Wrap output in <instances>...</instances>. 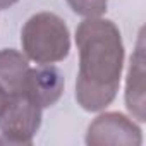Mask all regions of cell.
<instances>
[{
  "instance_id": "1",
  "label": "cell",
  "mask_w": 146,
  "mask_h": 146,
  "mask_svg": "<svg viewBox=\"0 0 146 146\" xmlns=\"http://www.w3.org/2000/svg\"><path fill=\"white\" fill-rule=\"evenodd\" d=\"M79 70L76 100L86 112L108 107L119 91L124 67V43L119 28L102 17L83 21L76 29Z\"/></svg>"
},
{
  "instance_id": "2",
  "label": "cell",
  "mask_w": 146,
  "mask_h": 146,
  "mask_svg": "<svg viewBox=\"0 0 146 146\" xmlns=\"http://www.w3.org/2000/svg\"><path fill=\"white\" fill-rule=\"evenodd\" d=\"M21 43L28 60L40 65L60 62L70 52L69 28L64 19L52 12L31 16L23 26Z\"/></svg>"
},
{
  "instance_id": "3",
  "label": "cell",
  "mask_w": 146,
  "mask_h": 146,
  "mask_svg": "<svg viewBox=\"0 0 146 146\" xmlns=\"http://www.w3.org/2000/svg\"><path fill=\"white\" fill-rule=\"evenodd\" d=\"M43 108L28 93L11 95L0 113V132L4 141L12 144H29L41 125Z\"/></svg>"
},
{
  "instance_id": "4",
  "label": "cell",
  "mask_w": 146,
  "mask_h": 146,
  "mask_svg": "<svg viewBox=\"0 0 146 146\" xmlns=\"http://www.w3.org/2000/svg\"><path fill=\"white\" fill-rule=\"evenodd\" d=\"M86 143L93 146L102 144H125L139 146L143 143L141 129L129 117L119 112L98 115L88 127Z\"/></svg>"
},
{
  "instance_id": "5",
  "label": "cell",
  "mask_w": 146,
  "mask_h": 146,
  "mask_svg": "<svg viewBox=\"0 0 146 146\" xmlns=\"http://www.w3.org/2000/svg\"><path fill=\"white\" fill-rule=\"evenodd\" d=\"M64 74L52 64H43L40 67H29L26 79V93L41 108L52 107L58 102L64 93Z\"/></svg>"
},
{
  "instance_id": "6",
  "label": "cell",
  "mask_w": 146,
  "mask_h": 146,
  "mask_svg": "<svg viewBox=\"0 0 146 146\" xmlns=\"http://www.w3.org/2000/svg\"><path fill=\"white\" fill-rule=\"evenodd\" d=\"M125 107L134 119L144 122L146 100H144V43L143 31L139 33L136 50L131 57L127 70V84H125Z\"/></svg>"
},
{
  "instance_id": "7",
  "label": "cell",
  "mask_w": 146,
  "mask_h": 146,
  "mask_svg": "<svg viewBox=\"0 0 146 146\" xmlns=\"http://www.w3.org/2000/svg\"><path fill=\"white\" fill-rule=\"evenodd\" d=\"M29 72L28 57L17 50L4 48L0 50V86L7 95L26 93V79Z\"/></svg>"
},
{
  "instance_id": "8",
  "label": "cell",
  "mask_w": 146,
  "mask_h": 146,
  "mask_svg": "<svg viewBox=\"0 0 146 146\" xmlns=\"http://www.w3.org/2000/svg\"><path fill=\"white\" fill-rule=\"evenodd\" d=\"M69 7L78 16H83L86 19L102 17L107 12L108 0H65Z\"/></svg>"
},
{
  "instance_id": "9",
  "label": "cell",
  "mask_w": 146,
  "mask_h": 146,
  "mask_svg": "<svg viewBox=\"0 0 146 146\" xmlns=\"http://www.w3.org/2000/svg\"><path fill=\"white\" fill-rule=\"evenodd\" d=\"M7 102H9V95H7V91L2 86H0V113H2V110L5 108Z\"/></svg>"
},
{
  "instance_id": "10",
  "label": "cell",
  "mask_w": 146,
  "mask_h": 146,
  "mask_svg": "<svg viewBox=\"0 0 146 146\" xmlns=\"http://www.w3.org/2000/svg\"><path fill=\"white\" fill-rule=\"evenodd\" d=\"M17 2H19V0H0V11H2V9H9L11 5H14Z\"/></svg>"
}]
</instances>
